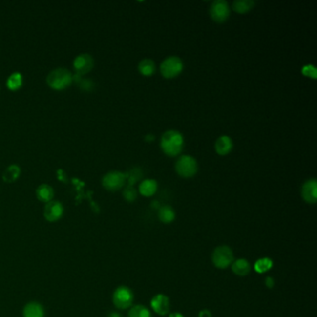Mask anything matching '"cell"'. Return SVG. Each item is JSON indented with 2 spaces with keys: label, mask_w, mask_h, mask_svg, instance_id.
I'll return each instance as SVG.
<instances>
[{
  "label": "cell",
  "mask_w": 317,
  "mask_h": 317,
  "mask_svg": "<svg viewBox=\"0 0 317 317\" xmlns=\"http://www.w3.org/2000/svg\"><path fill=\"white\" fill-rule=\"evenodd\" d=\"M184 146V139L181 132L177 130H168L166 131L160 141V147L164 154L168 156H177L182 153Z\"/></svg>",
  "instance_id": "obj_1"
},
{
  "label": "cell",
  "mask_w": 317,
  "mask_h": 317,
  "mask_svg": "<svg viewBox=\"0 0 317 317\" xmlns=\"http://www.w3.org/2000/svg\"><path fill=\"white\" fill-rule=\"evenodd\" d=\"M73 75L64 68H58L51 71L47 77L48 86L56 90H63L71 85Z\"/></svg>",
  "instance_id": "obj_2"
},
{
  "label": "cell",
  "mask_w": 317,
  "mask_h": 317,
  "mask_svg": "<svg viewBox=\"0 0 317 317\" xmlns=\"http://www.w3.org/2000/svg\"><path fill=\"white\" fill-rule=\"evenodd\" d=\"M175 169L183 178H192L198 170V165L192 156L185 154L178 158L175 164Z\"/></svg>",
  "instance_id": "obj_3"
},
{
  "label": "cell",
  "mask_w": 317,
  "mask_h": 317,
  "mask_svg": "<svg viewBox=\"0 0 317 317\" xmlns=\"http://www.w3.org/2000/svg\"><path fill=\"white\" fill-rule=\"evenodd\" d=\"M183 70V61L177 56L166 58L160 64V72L165 78L178 77Z\"/></svg>",
  "instance_id": "obj_4"
},
{
  "label": "cell",
  "mask_w": 317,
  "mask_h": 317,
  "mask_svg": "<svg viewBox=\"0 0 317 317\" xmlns=\"http://www.w3.org/2000/svg\"><path fill=\"white\" fill-rule=\"evenodd\" d=\"M213 264L220 269H225L233 262V253L228 246H220L212 254Z\"/></svg>",
  "instance_id": "obj_5"
},
{
  "label": "cell",
  "mask_w": 317,
  "mask_h": 317,
  "mask_svg": "<svg viewBox=\"0 0 317 317\" xmlns=\"http://www.w3.org/2000/svg\"><path fill=\"white\" fill-rule=\"evenodd\" d=\"M133 293L127 287H119L115 289L113 295V302L115 306L121 310L130 307L133 302Z\"/></svg>",
  "instance_id": "obj_6"
},
{
  "label": "cell",
  "mask_w": 317,
  "mask_h": 317,
  "mask_svg": "<svg viewBox=\"0 0 317 317\" xmlns=\"http://www.w3.org/2000/svg\"><path fill=\"white\" fill-rule=\"evenodd\" d=\"M210 14L211 19L218 23H223L229 18L230 8L229 4L225 0L214 1L210 9Z\"/></svg>",
  "instance_id": "obj_7"
},
{
  "label": "cell",
  "mask_w": 317,
  "mask_h": 317,
  "mask_svg": "<svg viewBox=\"0 0 317 317\" xmlns=\"http://www.w3.org/2000/svg\"><path fill=\"white\" fill-rule=\"evenodd\" d=\"M127 177L125 173L111 171L103 178V185L109 191H117L125 185Z\"/></svg>",
  "instance_id": "obj_8"
},
{
  "label": "cell",
  "mask_w": 317,
  "mask_h": 317,
  "mask_svg": "<svg viewBox=\"0 0 317 317\" xmlns=\"http://www.w3.org/2000/svg\"><path fill=\"white\" fill-rule=\"evenodd\" d=\"M93 66L94 61L89 54H80L74 61V67L77 71V75L79 76L88 73L89 71H91Z\"/></svg>",
  "instance_id": "obj_9"
},
{
  "label": "cell",
  "mask_w": 317,
  "mask_h": 317,
  "mask_svg": "<svg viewBox=\"0 0 317 317\" xmlns=\"http://www.w3.org/2000/svg\"><path fill=\"white\" fill-rule=\"evenodd\" d=\"M301 196L309 204H316L317 201V182L315 178L306 181L301 188Z\"/></svg>",
  "instance_id": "obj_10"
},
{
  "label": "cell",
  "mask_w": 317,
  "mask_h": 317,
  "mask_svg": "<svg viewBox=\"0 0 317 317\" xmlns=\"http://www.w3.org/2000/svg\"><path fill=\"white\" fill-rule=\"evenodd\" d=\"M151 306L157 315L165 317L169 314V312L170 310L169 298H168L167 296H165L164 294H158V295L154 296L152 299Z\"/></svg>",
  "instance_id": "obj_11"
},
{
  "label": "cell",
  "mask_w": 317,
  "mask_h": 317,
  "mask_svg": "<svg viewBox=\"0 0 317 317\" xmlns=\"http://www.w3.org/2000/svg\"><path fill=\"white\" fill-rule=\"evenodd\" d=\"M63 213V205L58 201H49L45 206L44 216L48 221H56L60 220Z\"/></svg>",
  "instance_id": "obj_12"
},
{
  "label": "cell",
  "mask_w": 317,
  "mask_h": 317,
  "mask_svg": "<svg viewBox=\"0 0 317 317\" xmlns=\"http://www.w3.org/2000/svg\"><path fill=\"white\" fill-rule=\"evenodd\" d=\"M232 141L228 136H221L215 144V150L220 155H226L229 154L232 149Z\"/></svg>",
  "instance_id": "obj_13"
},
{
  "label": "cell",
  "mask_w": 317,
  "mask_h": 317,
  "mask_svg": "<svg viewBox=\"0 0 317 317\" xmlns=\"http://www.w3.org/2000/svg\"><path fill=\"white\" fill-rule=\"evenodd\" d=\"M232 270L235 275L239 276H245L250 274L251 266L247 259H239L232 263Z\"/></svg>",
  "instance_id": "obj_14"
},
{
  "label": "cell",
  "mask_w": 317,
  "mask_h": 317,
  "mask_svg": "<svg viewBox=\"0 0 317 317\" xmlns=\"http://www.w3.org/2000/svg\"><path fill=\"white\" fill-rule=\"evenodd\" d=\"M157 190V183L154 180H144L143 181L140 186H139V192L146 197H150L154 195Z\"/></svg>",
  "instance_id": "obj_15"
},
{
  "label": "cell",
  "mask_w": 317,
  "mask_h": 317,
  "mask_svg": "<svg viewBox=\"0 0 317 317\" xmlns=\"http://www.w3.org/2000/svg\"><path fill=\"white\" fill-rule=\"evenodd\" d=\"M24 317H44V309L38 302H30L23 309Z\"/></svg>",
  "instance_id": "obj_16"
},
{
  "label": "cell",
  "mask_w": 317,
  "mask_h": 317,
  "mask_svg": "<svg viewBox=\"0 0 317 317\" xmlns=\"http://www.w3.org/2000/svg\"><path fill=\"white\" fill-rule=\"evenodd\" d=\"M138 69L140 73L144 77L152 76L155 71V63L151 59H144L140 62Z\"/></svg>",
  "instance_id": "obj_17"
},
{
  "label": "cell",
  "mask_w": 317,
  "mask_h": 317,
  "mask_svg": "<svg viewBox=\"0 0 317 317\" xmlns=\"http://www.w3.org/2000/svg\"><path fill=\"white\" fill-rule=\"evenodd\" d=\"M53 189L48 184H42L37 189V196L40 201L48 203L53 198Z\"/></svg>",
  "instance_id": "obj_18"
},
{
  "label": "cell",
  "mask_w": 317,
  "mask_h": 317,
  "mask_svg": "<svg viewBox=\"0 0 317 317\" xmlns=\"http://www.w3.org/2000/svg\"><path fill=\"white\" fill-rule=\"evenodd\" d=\"M255 2L253 0H236L232 3V9L237 13H247L254 8Z\"/></svg>",
  "instance_id": "obj_19"
},
{
  "label": "cell",
  "mask_w": 317,
  "mask_h": 317,
  "mask_svg": "<svg viewBox=\"0 0 317 317\" xmlns=\"http://www.w3.org/2000/svg\"><path fill=\"white\" fill-rule=\"evenodd\" d=\"M175 211L170 206L160 207L158 211V218L164 223H170L175 220Z\"/></svg>",
  "instance_id": "obj_20"
},
{
  "label": "cell",
  "mask_w": 317,
  "mask_h": 317,
  "mask_svg": "<svg viewBox=\"0 0 317 317\" xmlns=\"http://www.w3.org/2000/svg\"><path fill=\"white\" fill-rule=\"evenodd\" d=\"M21 169L17 165H11L4 173H3V180L6 183H13L19 178Z\"/></svg>",
  "instance_id": "obj_21"
},
{
  "label": "cell",
  "mask_w": 317,
  "mask_h": 317,
  "mask_svg": "<svg viewBox=\"0 0 317 317\" xmlns=\"http://www.w3.org/2000/svg\"><path fill=\"white\" fill-rule=\"evenodd\" d=\"M21 85H22V77L18 72L13 73L8 78L7 86L10 88V90H17L21 86Z\"/></svg>",
  "instance_id": "obj_22"
},
{
  "label": "cell",
  "mask_w": 317,
  "mask_h": 317,
  "mask_svg": "<svg viewBox=\"0 0 317 317\" xmlns=\"http://www.w3.org/2000/svg\"><path fill=\"white\" fill-rule=\"evenodd\" d=\"M128 317H152V314L144 305H136L129 310Z\"/></svg>",
  "instance_id": "obj_23"
},
{
  "label": "cell",
  "mask_w": 317,
  "mask_h": 317,
  "mask_svg": "<svg viewBox=\"0 0 317 317\" xmlns=\"http://www.w3.org/2000/svg\"><path fill=\"white\" fill-rule=\"evenodd\" d=\"M127 180L128 182V185L133 186L135 183L140 181L143 178V171L140 168H133L127 173H125Z\"/></svg>",
  "instance_id": "obj_24"
},
{
  "label": "cell",
  "mask_w": 317,
  "mask_h": 317,
  "mask_svg": "<svg viewBox=\"0 0 317 317\" xmlns=\"http://www.w3.org/2000/svg\"><path fill=\"white\" fill-rule=\"evenodd\" d=\"M273 267V261L272 259H268V258H264V259H260L256 261L254 268L256 270L257 273L262 274L265 273L267 271H269L271 268Z\"/></svg>",
  "instance_id": "obj_25"
},
{
  "label": "cell",
  "mask_w": 317,
  "mask_h": 317,
  "mask_svg": "<svg viewBox=\"0 0 317 317\" xmlns=\"http://www.w3.org/2000/svg\"><path fill=\"white\" fill-rule=\"evenodd\" d=\"M137 195H138V193H137L136 189H135L133 186H130V185L127 186L125 190H124V192H123V196H124V198H125L127 201H134L135 199L137 198Z\"/></svg>",
  "instance_id": "obj_26"
},
{
  "label": "cell",
  "mask_w": 317,
  "mask_h": 317,
  "mask_svg": "<svg viewBox=\"0 0 317 317\" xmlns=\"http://www.w3.org/2000/svg\"><path fill=\"white\" fill-rule=\"evenodd\" d=\"M79 86L84 90H91L93 88V83L89 79H83V80H80Z\"/></svg>",
  "instance_id": "obj_27"
},
{
  "label": "cell",
  "mask_w": 317,
  "mask_h": 317,
  "mask_svg": "<svg viewBox=\"0 0 317 317\" xmlns=\"http://www.w3.org/2000/svg\"><path fill=\"white\" fill-rule=\"evenodd\" d=\"M302 73L305 75V76H308V77H312L313 78H316L317 77V71H316V68L312 65H308V66H305L303 68L302 70Z\"/></svg>",
  "instance_id": "obj_28"
},
{
  "label": "cell",
  "mask_w": 317,
  "mask_h": 317,
  "mask_svg": "<svg viewBox=\"0 0 317 317\" xmlns=\"http://www.w3.org/2000/svg\"><path fill=\"white\" fill-rule=\"evenodd\" d=\"M265 285L269 288H274V286H275L274 279L272 278V277H267V278L265 279Z\"/></svg>",
  "instance_id": "obj_29"
},
{
  "label": "cell",
  "mask_w": 317,
  "mask_h": 317,
  "mask_svg": "<svg viewBox=\"0 0 317 317\" xmlns=\"http://www.w3.org/2000/svg\"><path fill=\"white\" fill-rule=\"evenodd\" d=\"M199 317H212L211 314L208 310H203L199 313Z\"/></svg>",
  "instance_id": "obj_30"
},
{
  "label": "cell",
  "mask_w": 317,
  "mask_h": 317,
  "mask_svg": "<svg viewBox=\"0 0 317 317\" xmlns=\"http://www.w3.org/2000/svg\"><path fill=\"white\" fill-rule=\"evenodd\" d=\"M145 140H146L147 142H149V143H150V142H152L153 140H154V136H153V135H147V136L145 137Z\"/></svg>",
  "instance_id": "obj_31"
},
{
  "label": "cell",
  "mask_w": 317,
  "mask_h": 317,
  "mask_svg": "<svg viewBox=\"0 0 317 317\" xmlns=\"http://www.w3.org/2000/svg\"><path fill=\"white\" fill-rule=\"evenodd\" d=\"M169 317H183V316L180 313H173L169 315Z\"/></svg>",
  "instance_id": "obj_32"
},
{
  "label": "cell",
  "mask_w": 317,
  "mask_h": 317,
  "mask_svg": "<svg viewBox=\"0 0 317 317\" xmlns=\"http://www.w3.org/2000/svg\"><path fill=\"white\" fill-rule=\"evenodd\" d=\"M110 317H120V316L118 314H116V313H113V314L110 315Z\"/></svg>",
  "instance_id": "obj_33"
}]
</instances>
